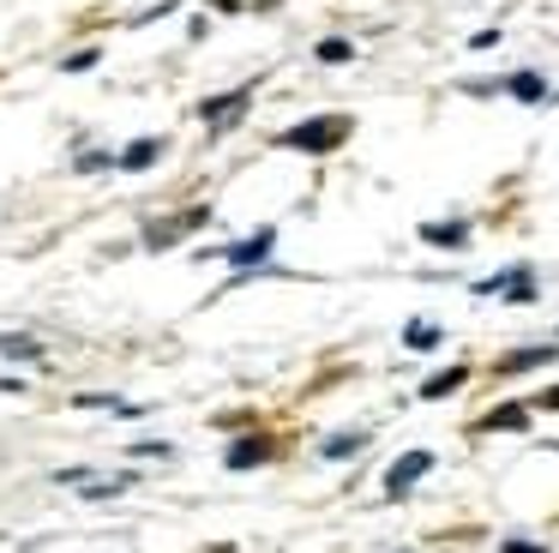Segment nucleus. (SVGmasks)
<instances>
[{"label": "nucleus", "mask_w": 559, "mask_h": 553, "mask_svg": "<svg viewBox=\"0 0 559 553\" xmlns=\"http://www.w3.org/2000/svg\"><path fill=\"white\" fill-rule=\"evenodd\" d=\"M349 132H355L349 115H313V120H301V127L277 132V144L283 151H307V156H331L337 144H349Z\"/></svg>", "instance_id": "1"}, {"label": "nucleus", "mask_w": 559, "mask_h": 553, "mask_svg": "<svg viewBox=\"0 0 559 553\" xmlns=\"http://www.w3.org/2000/svg\"><path fill=\"white\" fill-rule=\"evenodd\" d=\"M475 295H506V301H518V307H530V301H535V276H530V264H511V271L475 276Z\"/></svg>", "instance_id": "2"}, {"label": "nucleus", "mask_w": 559, "mask_h": 553, "mask_svg": "<svg viewBox=\"0 0 559 553\" xmlns=\"http://www.w3.org/2000/svg\"><path fill=\"white\" fill-rule=\"evenodd\" d=\"M427 469H433V451H427V445H415V451H403L397 463L385 469V493H391V499H409V493H415V481H421Z\"/></svg>", "instance_id": "3"}, {"label": "nucleus", "mask_w": 559, "mask_h": 553, "mask_svg": "<svg viewBox=\"0 0 559 553\" xmlns=\"http://www.w3.org/2000/svg\"><path fill=\"white\" fill-rule=\"evenodd\" d=\"M271 247H277V228H259V235L235 240V247L211 252V259H223V264H235V271H247V264H265V259H271Z\"/></svg>", "instance_id": "4"}, {"label": "nucleus", "mask_w": 559, "mask_h": 553, "mask_svg": "<svg viewBox=\"0 0 559 553\" xmlns=\"http://www.w3.org/2000/svg\"><path fill=\"white\" fill-rule=\"evenodd\" d=\"M247 103H253V84H235V91H223V96H205V103H199V120H211V127H229V120H241Z\"/></svg>", "instance_id": "5"}, {"label": "nucleus", "mask_w": 559, "mask_h": 553, "mask_svg": "<svg viewBox=\"0 0 559 553\" xmlns=\"http://www.w3.org/2000/svg\"><path fill=\"white\" fill-rule=\"evenodd\" d=\"M205 223H211V211H205V204H193L187 216H169V223H151V228H145V247H175L181 235H193V228H205Z\"/></svg>", "instance_id": "6"}, {"label": "nucleus", "mask_w": 559, "mask_h": 553, "mask_svg": "<svg viewBox=\"0 0 559 553\" xmlns=\"http://www.w3.org/2000/svg\"><path fill=\"white\" fill-rule=\"evenodd\" d=\"M554 361H559V343H523V349H511L493 373H535V367H554Z\"/></svg>", "instance_id": "7"}, {"label": "nucleus", "mask_w": 559, "mask_h": 553, "mask_svg": "<svg viewBox=\"0 0 559 553\" xmlns=\"http://www.w3.org/2000/svg\"><path fill=\"white\" fill-rule=\"evenodd\" d=\"M277 457V445L265 439V433H253V439H235L229 451H223V463L229 469H259V463H271Z\"/></svg>", "instance_id": "8"}, {"label": "nucleus", "mask_w": 559, "mask_h": 553, "mask_svg": "<svg viewBox=\"0 0 559 553\" xmlns=\"http://www.w3.org/2000/svg\"><path fill=\"white\" fill-rule=\"evenodd\" d=\"M506 96H511V103H547L554 91H547V79L535 67H523V72H511V79H506Z\"/></svg>", "instance_id": "9"}, {"label": "nucleus", "mask_w": 559, "mask_h": 553, "mask_svg": "<svg viewBox=\"0 0 559 553\" xmlns=\"http://www.w3.org/2000/svg\"><path fill=\"white\" fill-rule=\"evenodd\" d=\"M481 433H523L530 427V403H506V409H487L481 421H475Z\"/></svg>", "instance_id": "10"}, {"label": "nucleus", "mask_w": 559, "mask_h": 553, "mask_svg": "<svg viewBox=\"0 0 559 553\" xmlns=\"http://www.w3.org/2000/svg\"><path fill=\"white\" fill-rule=\"evenodd\" d=\"M421 240L427 247H469V223L451 216V223H421Z\"/></svg>", "instance_id": "11"}, {"label": "nucleus", "mask_w": 559, "mask_h": 553, "mask_svg": "<svg viewBox=\"0 0 559 553\" xmlns=\"http://www.w3.org/2000/svg\"><path fill=\"white\" fill-rule=\"evenodd\" d=\"M163 151H169V144H163V139H133V144H127L121 156H115V163H121V168H133V175H139V168H151V163H157Z\"/></svg>", "instance_id": "12"}, {"label": "nucleus", "mask_w": 559, "mask_h": 553, "mask_svg": "<svg viewBox=\"0 0 559 553\" xmlns=\"http://www.w3.org/2000/svg\"><path fill=\"white\" fill-rule=\"evenodd\" d=\"M463 379H469V367H445V373H433V379H421V403H433V397H451Z\"/></svg>", "instance_id": "13"}, {"label": "nucleus", "mask_w": 559, "mask_h": 553, "mask_svg": "<svg viewBox=\"0 0 559 553\" xmlns=\"http://www.w3.org/2000/svg\"><path fill=\"white\" fill-rule=\"evenodd\" d=\"M361 445H367L361 427H355V433H331V439H325V457H331V463H343V457H355Z\"/></svg>", "instance_id": "14"}, {"label": "nucleus", "mask_w": 559, "mask_h": 553, "mask_svg": "<svg viewBox=\"0 0 559 553\" xmlns=\"http://www.w3.org/2000/svg\"><path fill=\"white\" fill-rule=\"evenodd\" d=\"M0 355L7 361H43V343L37 337H0Z\"/></svg>", "instance_id": "15"}, {"label": "nucleus", "mask_w": 559, "mask_h": 553, "mask_svg": "<svg viewBox=\"0 0 559 553\" xmlns=\"http://www.w3.org/2000/svg\"><path fill=\"white\" fill-rule=\"evenodd\" d=\"M313 55H319V60H355V43H349V36H325Z\"/></svg>", "instance_id": "16"}, {"label": "nucleus", "mask_w": 559, "mask_h": 553, "mask_svg": "<svg viewBox=\"0 0 559 553\" xmlns=\"http://www.w3.org/2000/svg\"><path fill=\"white\" fill-rule=\"evenodd\" d=\"M403 343H409V349H433V343H439V325H427V319H415V325H409V331H403Z\"/></svg>", "instance_id": "17"}, {"label": "nucleus", "mask_w": 559, "mask_h": 553, "mask_svg": "<svg viewBox=\"0 0 559 553\" xmlns=\"http://www.w3.org/2000/svg\"><path fill=\"white\" fill-rule=\"evenodd\" d=\"M109 163H115V156H103V151H85L73 168H79V175H97V168H109Z\"/></svg>", "instance_id": "18"}, {"label": "nucleus", "mask_w": 559, "mask_h": 553, "mask_svg": "<svg viewBox=\"0 0 559 553\" xmlns=\"http://www.w3.org/2000/svg\"><path fill=\"white\" fill-rule=\"evenodd\" d=\"M91 67H97V48H85V55L67 60V72H91Z\"/></svg>", "instance_id": "19"}, {"label": "nucleus", "mask_w": 559, "mask_h": 553, "mask_svg": "<svg viewBox=\"0 0 559 553\" xmlns=\"http://www.w3.org/2000/svg\"><path fill=\"white\" fill-rule=\"evenodd\" d=\"M530 409H559V385H554V391H542V397H530Z\"/></svg>", "instance_id": "20"}, {"label": "nucleus", "mask_w": 559, "mask_h": 553, "mask_svg": "<svg viewBox=\"0 0 559 553\" xmlns=\"http://www.w3.org/2000/svg\"><path fill=\"white\" fill-rule=\"evenodd\" d=\"M499 553H547V548H535V541H506Z\"/></svg>", "instance_id": "21"}]
</instances>
